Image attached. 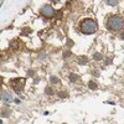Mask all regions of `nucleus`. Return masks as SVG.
<instances>
[{"mask_svg": "<svg viewBox=\"0 0 124 124\" xmlns=\"http://www.w3.org/2000/svg\"><path fill=\"white\" fill-rule=\"evenodd\" d=\"M70 79H71V82H77L79 79V76L78 75H75V73H71L70 75Z\"/></svg>", "mask_w": 124, "mask_h": 124, "instance_id": "obj_7", "label": "nucleus"}, {"mask_svg": "<svg viewBox=\"0 0 124 124\" xmlns=\"http://www.w3.org/2000/svg\"><path fill=\"white\" fill-rule=\"evenodd\" d=\"M78 63L79 65H87L88 63V58L85 56V57H79L78 58Z\"/></svg>", "mask_w": 124, "mask_h": 124, "instance_id": "obj_6", "label": "nucleus"}, {"mask_svg": "<svg viewBox=\"0 0 124 124\" xmlns=\"http://www.w3.org/2000/svg\"><path fill=\"white\" fill-rule=\"evenodd\" d=\"M54 13H55V10L51 5H45V6H42V9H41V14H42L44 16H46V17L54 16Z\"/></svg>", "mask_w": 124, "mask_h": 124, "instance_id": "obj_4", "label": "nucleus"}, {"mask_svg": "<svg viewBox=\"0 0 124 124\" xmlns=\"http://www.w3.org/2000/svg\"><path fill=\"white\" fill-rule=\"evenodd\" d=\"M24 83H25V81H24L23 78H16L15 81H11V86L14 87V89H15L17 93L21 92V89H23V87H24Z\"/></svg>", "mask_w": 124, "mask_h": 124, "instance_id": "obj_3", "label": "nucleus"}, {"mask_svg": "<svg viewBox=\"0 0 124 124\" xmlns=\"http://www.w3.org/2000/svg\"><path fill=\"white\" fill-rule=\"evenodd\" d=\"M88 87H89L91 89H96V88H97V83H94L93 81H91L89 83H88Z\"/></svg>", "mask_w": 124, "mask_h": 124, "instance_id": "obj_10", "label": "nucleus"}, {"mask_svg": "<svg viewBox=\"0 0 124 124\" xmlns=\"http://www.w3.org/2000/svg\"><path fill=\"white\" fill-rule=\"evenodd\" d=\"M97 30V24L91 19H86L81 23V31L83 34L91 35V34H94Z\"/></svg>", "mask_w": 124, "mask_h": 124, "instance_id": "obj_2", "label": "nucleus"}, {"mask_svg": "<svg viewBox=\"0 0 124 124\" xmlns=\"http://www.w3.org/2000/svg\"><path fill=\"white\" fill-rule=\"evenodd\" d=\"M107 4L108 5H112V6H114L118 4V0H107Z\"/></svg>", "mask_w": 124, "mask_h": 124, "instance_id": "obj_11", "label": "nucleus"}, {"mask_svg": "<svg viewBox=\"0 0 124 124\" xmlns=\"http://www.w3.org/2000/svg\"><path fill=\"white\" fill-rule=\"evenodd\" d=\"M93 58H94L96 61H101V60H103V56L97 52V54H93Z\"/></svg>", "mask_w": 124, "mask_h": 124, "instance_id": "obj_8", "label": "nucleus"}, {"mask_svg": "<svg viewBox=\"0 0 124 124\" xmlns=\"http://www.w3.org/2000/svg\"><path fill=\"white\" fill-rule=\"evenodd\" d=\"M1 98H3V101L6 102V103L11 102V96H10L9 93H6V92H3V93H1Z\"/></svg>", "mask_w": 124, "mask_h": 124, "instance_id": "obj_5", "label": "nucleus"}, {"mask_svg": "<svg viewBox=\"0 0 124 124\" xmlns=\"http://www.w3.org/2000/svg\"><path fill=\"white\" fill-rule=\"evenodd\" d=\"M120 37H122V39H123V40H124V32H123V34H122V35H120Z\"/></svg>", "mask_w": 124, "mask_h": 124, "instance_id": "obj_15", "label": "nucleus"}, {"mask_svg": "<svg viewBox=\"0 0 124 124\" xmlns=\"http://www.w3.org/2000/svg\"><path fill=\"white\" fill-rule=\"evenodd\" d=\"M51 83H55V85H57V83H60V79L56 77V76H51Z\"/></svg>", "mask_w": 124, "mask_h": 124, "instance_id": "obj_9", "label": "nucleus"}, {"mask_svg": "<svg viewBox=\"0 0 124 124\" xmlns=\"http://www.w3.org/2000/svg\"><path fill=\"white\" fill-rule=\"evenodd\" d=\"M107 26L110 31H119L124 27V19L122 16H118V15L110 16L108 23H107Z\"/></svg>", "mask_w": 124, "mask_h": 124, "instance_id": "obj_1", "label": "nucleus"}, {"mask_svg": "<svg viewBox=\"0 0 124 124\" xmlns=\"http://www.w3.org/2000/svg\"><path fill=\"white\" fill-rule=\"evenodd\" d=\"M58 96H60L61 98H65V97H67V94H66L65 92H60V93H58Z\"/></svg>", "mask_w": 124, "mask_h": 124, "instance_id": "obj_13", "label": "nucleus"}, {"mask_svg": "<svg viewBox=\"0 0 124 124\" xmlns=\"http://www.w3.org/2000/svg\"><path fill=\"white\" fill-rule=\"evenodd\" d=\"M45 93H46V94H47V96H52V94H54V91H52V89H51L50 87H47V88L45 89Z\"/></svg>", "mask_w": 124, "mask_h": 124, "instance_id": "obj_12", "label": "nucleus"}, {"mask_svg": "<svg viewBox=\"0 0 124 124\" xmlns=\"http://www.w3.org/2000/svg\"><path fill=\"white\" fill-rule=\"evenodd\" d=\"M71 55V52H70V51H67V52L65 54V57H67V56H70Z\"/></svg>", "mask_w": 124, "mask_h": 124, "instance_id": "obj_14", "label": "nucleus"}]
</instances>
